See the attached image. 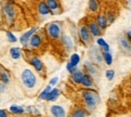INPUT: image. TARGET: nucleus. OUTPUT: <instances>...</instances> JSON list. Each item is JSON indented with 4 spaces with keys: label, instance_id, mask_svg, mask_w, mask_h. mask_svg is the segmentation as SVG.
Instances as JSON below:
<instances>
[{
    "label": "nucleus",
    "instance_id": "obj_1",
    "mask_svg": "<svg viewBox=\"0 0 131 117\" xmlns=\"http://www.w3.org/2000/svg\"><path fill=\"white\" fill-rule=\"evenodd\" d=\"M19 79L23 88L27 91H34L39 86L38 76L29 67H25L22 69L19 75Z\"/></svg>",
    "mask_w": 131,
    "mask_h": 117
},
{
    "label": "nucleus",
    "instance_id": "obj_2",
    "mask_svg": "<svg viewBox=\"0 0 131 117\" xmlns=\"http://www.w3.org/2000/svg\"><path fill=\"white\" fill-rule=\"evenodd\" d=\"M81 99L88 112L94 111L101 102L99 93L94 89H83L81 90Z\"/></svg>",
    "mask_w": 131,
    "mask_h": 117
},
{
    "label": "nucleus",
    "instance_id": "obj_3",
    "mask_svg": "<svg viewBox=\"0 0 131 117\" xmlns=\"http://www.w3.org/2000/svg\"><path fill=\"white\" fill-rule=\"evenodd\" d=\"M1 11H2V16H3L4 21L8 25H12L16 19L17 15V11L14 4L4 1L1 6Z\"/></svg>",
    "mask_w": 131,
    "mask_h": 117
},
{
    "label": "nucleus",
    "instance_id": "obj_4",
    "mask_svg": "<svg viewBox=\"0 0 131 117\" xmlns=\"http://www.w3.org/2000/svg\"><path fill=\"white\" fill-rule=\"evenodd\" d=\"M46 34L50 39L59 40L63 36V24L59 21H51L46 26Z\"/></svg>",
    "mask_w": 131,
    "mask_h": 117
},
{
    "label": "nucleus",
    "instance_id": "obj_5",
    "mask_svg": "<svg viewBox=\"0 0 131 117\" xmlns=\"http://www.w3.org/2000/svg\"><path fill=\"white\" fill-rule=\"evenodd\" d=\"M89 61L92 62L94 65L99 66L103 62V57H102V51L99 47L93 46L89 50Z\"/></svg>",
    "mask_w": 131,
    "mask_h": 117
},
{
    "label": "nucleus",
    "instance_id": "obj_6",
    "mask_svg": "<svg viewBox=\"0 0 131 117\" xmlns=\"http://www.w3.org/2000/svg\"><path fill=\"white\" fill-rule=\"evenodd\" d=\"M49 114L51 117H68V111L62 104H52L49 106Z\"/></svg>",
    "mask_w": 131,
    "mask_h": 117
},
{
    "label": "nucleus",
    "instance_id": "obj_7",
    "mask_svg": "<svg viewBox=\"0 0 131 117\" xmlns=\"http://www.w3.org/2000/svg\"><path fill=\"white\" fill-rule=\"evenodd\" d=\"M28 63L30 64V66L33 68V70L37 74L42 75L45 73V65H43L42 61L38 57H36V56H30L28 58Z\"/></svg>",
    "mask_w": 131,
    "mask_h": 117
},
{
    "label": "nucleus",
    "instance_id": "obj_8",
    "mask_svg": "<svg viewBox=\"0 0 131 117\" xmlns=\"http://www.w3.org/2000/svg\"><path fill=\"white\" fill-rule=\"evenodd\" d=\"M91 37H92V35L90 34L87 25H85V24L81 25L79 27V38H80L81 42L84 45H88L91 40Z\"/></svg>",
    "mask_w": 131,
    "mask_h": 117
},
{
    "label": "nucleus",
    "instance_id": "obj_9",
    "mask_svg": "<svg viewBox=\"0 0 131 117\" xmlns=\"http://www.w3.org/2000/svg\"><path fill=\"white\" fill-rule=\"evenodd\" d=\"M41 46H42V36H41V34L35 33V34L30 37L27 47H28L30 50H37V49H39Z\"/></svg>",
    "mask_w": 131,
    "mask_h": 117
},
{
    "label": "nucleus",
    "instance_id": "obj_10",
    "mask_svg": "<svg viewBox=\"0 0 131 117\" xmlns=\"http://www.w3.org/2000/svg\"><path fill=\"white\" fill-rule=\"evenodd\" d=\"M38 29H39L38 27H32V28L28 29L27 31H25L24 34L19 37V42H20V45H21L22 47H27V45H28V41H29L30 37H31L35 33H37V31H38Z\"/></svg>",
    "mask_w": 131,
    "mask_h": 117
},
{
    "label": "nucleus",
    "instance_id": "obj_11",
    "mask_svg": "<svg viewBox=\"0 0 131 117\" xmlns=\"http://www.w3.org/2000/svg\"><path fill=\"white\" fill-rule=\"evenodd\" d=\"M48 7L49 8L51 14H60L62 11L61 3L59 0H45Z\"/></svg>",
    "mask_w": 131,
    "mask_h": 117
},
{
    "label": "nucleus",
    "instance_id": "obj_12",
    "mask_svg": "<svg viewBox=\"0 0 131 117\" xmlns=\"http://www.w3.org/2000/svg\"><path fill=\"white\" fill-rule=\"evenodd\" d=\"M61 42H62L63 47L65 48L67 51H71L74 49V47H75L74 39L69 34H63V36L61 37Z\"/></svg>",
    "mask_w": 131,
    "mask_h": 117
},
{
    "label": "nucleus",
    "instance_id": "obj_13",
    "mask_svg": "<svg viewBox=\"0 0 131 117\" xmlns=\"http://www.w3.org/2000/svg\"><path fill=\"white\" fill-rule=\"evenodd\" d=\"M84 69L86 71L87 74H89L90 76H92L93 78H95L97 75H98V69H97V66L94 65L92 62H90L89 60H86L84 62Z\"/></svg>",
    "mask_w": 131,
    "mask_h": 117
},
{
    "label": "nucleus",
    "instance_id": "obj_14",
    "mask_svg": "<svg viewBox=\"0 0 131 117\" xmlns=\"http://www.w3.org/2000/svg\"><path fill=\"white\" fill-rule=\"evenodd\" d=\"M36 10H37V13L41 16H48L49 14H51L49 8L48 7L47 3L45 0H39L36 4Z\"/></svg>",
    "mask_w": 131,
    "mask_h": 117
},
{
    "label": "nucleus",
    "instance_id": "obj_15",
    "mask_svg": "<svg viewBox=\"0 0 131 117\" xmlns=\"http://www.w3.org/2000/svg\"><path fill=\"white\" fill-rule=\"evenodd\" d=\"M82 87H84L85 89H93L95 87V82H94V78L92 76H90L87 73H84L83 76L82 82L80 84Z\"/></svg>",
    "mask_w": 131,
    "mask_h": 117
},
{
    "label": "nucleus",
    "instance_id": "obj_16",
    "mask_svg": "<svg viewBox=\"0 0 131 117\" xmlns=\"http://www.w3.org/2000/svg\"><path fill=\"white\" fill-rule=\"evenodd\" d=\"M87 27L90 31L91 35L93 37H98V36H101L102 34V30L99 28V26L97 25V23L95 21H89L87 23Z\"/></svg>",
    "mask_w": 131,
    "mask_h": 117
},
{
    "label": "nucleus",
    "instance_id": "obj_17",
    "mask_svg": "<svg viewBox=\"0 0 131 117\" xmlns=\"http://www.w3.org/2000/svg\"><path fill=\"white\" fill-rule=\"evenodd\" d=\"M95 22L97 23L99 28H100L102 31L106 30V28L108 27V20H107V17H106L105 14H102V13L98 14V15L96 16Z\"/></svg>",
    "mask_w": 131,
    "mask_h": 117
},
{
    "label": "nucleus",
    "instance_id": "obj_18",
    "mask_svg": "<svg viewBox=\"0 0 131 117\" xmlns=\"http://www.w3.org/2000/svg\"><path fill=\"white\" fill-rule=\"evenodd\" d=\"M118 42H119V47L121 48V50L126 52H131V42L127 39L126 36L121 35L118 39Z\"/></svg>",
    "mask_w": 131,
    "mask_h": 117
},
{
    "label": "nucleus",
    "instance_id": "obj_19",
    "mask_svg": "<svg viewBox=\"0 0 131 117\" xmlns=\"http://www.w3.org/2000/svg\"><path fill=\"white\" fill-rule=\"evenodd\" d=\"M83 76H84V72L80 69H77L74 73L71 74V81L76 85H80L82 82Z\"/></svg>",
    "mask_w": 131,
    "mask_h": 117
},
{
    "label": "nucleus",
    "instance_id": "obj_20",
    "mask_svg": "<svg viewBox=\"0 0 131 117\" xmlns=\"http://www.w3.org/2000/svg\"><path fill=\"white\" fill-rule=\"evenodd\" d=\"M8 111H9V113H11L13 115H22L25 113V108L23 106H20L17 104H12L9 106Z\"/></svg>",
    "mask_w": 131,
    "mask_h": 117
},
{
    "label": "nucleus",
    "instance_id": "obj_21",
    "mask_svg": "<svg viewBox=\"0 0 131 117\" xmlns=\"http://www.w3.org/2000/svg\"><path fill=\"white\" fill-rule=\"evenodd\" d=\"M0 81L6 84V85H8L11 81V77H10L9 72L2 66H0Z\"/></svg>",
    "mask_w": 131,
    "mask_h": 117
},
{
    "label": "nucleus",
    "instance_id": "obj_22",
    "mask_svg": "<svg viewBox=\"0 0 131 117\" xmlns=\"http://www.w3.org/2000/svg\"><path fill=\"white\" fill-rule=\"evenodd\" d=\"M89 112L82 107H76L72 110L70 117H87Z\"/></svg>",
    "mask_w": 131,
    "mask_h": 117
},
{
    "label": "nucleus",
    "instance_id": "obj_23",
    "mask_svg": "<svg viewBox=\"0 0 131 117\" xmlns=\"http://www.w3.org/2000/svg\"><path fill=\"white\" fill-rule=\"evenodd\" d=\"M9 55L12 60H19L22 56V49L19 47H11L9 49Z\"/></svg>",
    "mask_w": 131,
    "mask_h": 117
},
{
    "label": "nucleus",
    "instance_id": "obj_24",
    "mask_svg": "<svg viewBox=\"0 0 131 117\" xmlns=\"http://www.w3.org/2000/svg\"><path fill=\"white\" fill-rule=\"evenodd\" d=\"M60 96H61V91H60V89H58V88H52L51 91L49 92L48 98H47V101H48V102H54V101H57L59 99Z\"/></svg>",
    "mask_w": 131,
    "mask_h": 117
},
{
    "label": "nucleus",
    "instance_id": "obj_25",
    "mask_svg": "<svg viewBox=\"0 0 131 117\" xmlns=\"http://www.w3.org/2000/svg\"><path fill=\"white\" fill-rule=\"evenodd\" d=\"M88 8L90 12L92 13H97L100 10V2L98 0H89L88 2Z\"/></svg>",
    "mask_w": 131,
    "mask_h": 117
},
{
    "label": "nucleus",
    "instance_id": "obj_26",
    "mask_svg": "<svg viewBox=\"0 0 131 117\" xmlns=\"http://www.w3.org/2000/svg\"><path fill=\"white\" fill-rule=\"evenodd\" d=\"M97 45L100 48L101 51H110V46L107 44V41L103 37H98L97 38Z\"/></svg>",
    "mask_w": 131,
    "mask_h": 117
},
{
    "label": "nucleus",
    "instance_id": "obj_27",
    "mask_svg": "<svg viewBox=\"0 0 131 117\" xmlns=\"http://www.w3.org/2000/svg\"><path fill=\"white\" fill-rule=\"evenodd\" d=\"M51 89H52V87H51L50 85H47V86L43 88V90L38 94V99L42 101H47V98H48V96H49V92L51 91Z\"/></svg>",
    "mask_w": 131,
    "mask_h": 117
},
{
    "label": "nucleus",
    "instance_id": "obj_28",
    "mask_svg": "<svg viewBox=\"0 0 131 117\" xmlns=\"http://www.w3.org/2000/svg\"><path fill=\"white\" fill-rule=\"evenodd\" d=\"M102 57H103V62L107 66H111L113 63V56L110 51H102Z\"/></svg>",
    "mask_w": 131,
    "mask_h": 117
},
{
    "label": "nucleus",
    "instance_id": "obj_29",
    "mask_svg": "<svg viewBox=\"0 0 131 117\" xmlns=\"http://www.w3.org/2000/svg\"><path fill=\"white\" fill-rule=\"evenodd\" d=\"M69 62H70L71 65H73L74 67H78V65H79L80 62H81V56H80L79 54H77V52H74V54L71 55Z\"/></svg>",
    "mask_w": 131,
    "mask_h": 117
},
{
    "label": "nucleus",
    "instance_id": "obj_30",
    "mask_svg": "<svg viewBox=\"0 0 131 117\" xmlns=\"http://www.w3.org/2000/svg\"><path fill=\"white\" fill-rule=\"evenodd\" d=\"M24 108H25V112L30 114V115H33V116H39L40 115L39 110L34 106H27V107H24Z\"/></svg>",
    "mask_w": 131,
    "mask_h": 117
},
{
    "label": "nucleus",
    "instance_id": "obj_31",
    "mask_svg": "<svg viewBox=\"0 0 131 117\" xmlns=\"http://www.w3.org/2000/svg\"><path fill=\"white\" fill-rule=\"evenodd\" d=\"M5 34H6V38H7L8 42H10V44H15V42H17V41H18V38L15 36V34H13L12 31L7 30Z\"/></svg>",
    "mask_w": 131,
    "mask_h": 117
},
{
    "label": "nucleus",
    "instance_id": "obj_32",
    "mask_svg": "<svg viewBox=\"0 0 131 117\" xmlns=\"http://www.w3.org/2000/svg\"><path fill=\"white\" fill-rule=\"evenodd\" d=\"M105 77L108 81H112L115 77V71L112 69H109V70H106L105 72Z\"/></svg>",
    "mask_w": 131,
    "mask_h": 117
},
{
    "label": "nucleus",
    "instance_id": "obj_33",
    "mask_svg": "<svg viewBox=\"0 0 131 117\" xmlns=\"http://www.w3.org/2000/svg\"><path fill=\"white\" fill-rule=\"evenodd\" d=\"M106 17H107V20H108V24H112V23L115 21V19H116L115 14L113 13V12H111V11L107 13Z\"/></svg>",
    "mask_w": 131,
    "mask_h": 117
},
{
    "label": "nucleus",
    "instance_id": "obj_34",
    "mask_svg": "<svg viewBox=\"0 0 131 117\" xmlns=\"http://www.w3.org/2000/svg\"><path fill=\"white\" fill-rule=\"evenodd\" d=\"M66 69H67V71H68L70 74H72V73H74V72L78 69V67H74L73 65H71L70 62H68V63H67V66H66Z\"/></svg>",
    "mask_w": 131,
    "mask_h": 117
},
{
    "label": "nucleus",
    "instance_id": "obj_35",
    "mask_svg": "<svg viewBox=\"0 0 131 117\" xmlns=\"http://www.w3.org/2000/svg\"><path fill=\"white\" fill-rule=\"evenodd\" d=\"M58 82H59V77H58V76H56V77H52V78L49 80V85H50L51 87H53V86H56V85L58 84Z\"/></svg>",
    "mask_w": 131,
    "mask_h": 117
},
{
    "label": "nucleus",
    "instance_id": "obj_36",
    "mask_svg": "<svg viewBox=\"0 0 131 117\" xmlns=\"http://www.w3.org/2000/svg\"><path fill=\"white\" fill-rule=\"evenodd\" d=\"M0 117H9V111L6 109H0Z\"/></svg>",
    "mask_w": 131,
    "mask_h": 117
},
{
    "label": "nucleus",
    "instance_id": "obj_37",
    "mask_svg": "<svg viewBox=\"0 0 131 117\" xmlns=\"http://www.w3.org/2000/svg\"><path fill=\"white\" fill-rule=\"evenodd\" d=\"M6 86H7L6 84L0 81V94H4L6 92Z\"/></svg>",
    "mask_w": 131,
    "mask_h": 117
},
{
    "label": "nucleus",
    "instance_id": "obj_38",
    "mask_svg": "<svg viewBox=\"0 0 131 117\" xmlns=\"http://www.w3.org/2000/svg\"><path fill=\"white\" fill-rule=\"evenodd\" d=\"M125 36L127 37V39L131 42V30H128V31L126 33V34H125Z\"/></svg>",
    "mask_w": 131,
    "mask_h": 117
},
{
    "label": "nucleus",
    "instance_id": "obj_39",
    "mask_svg": "<svg viewBox=\"0 0 131 117\" xmlns=\"http://www.w3.org/2000/svg\"><path fill=\"white\" fill-rule=\"evenodd\" d=\"M129 89H130V91H131V81H130V83H129Z\"/></svg>",
    "mask_w": 131,
    "mask_h": 117
}]
</instances>
